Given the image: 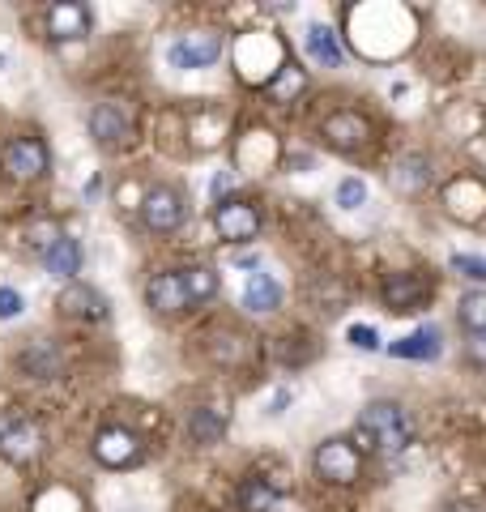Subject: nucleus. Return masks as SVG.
Masks as SVG:
<instances>
[{"label": "nucleus", "mask_w": 486, "mask_h": 512, "mask_svg": "<svg viewBox=\"0 0 486 512\" xmlns=\"http://www.w3.org/2000/svg\"><path fill=\"white\" fill-rule=\"evenodd\" d=\"M60 312L77 320H107V299L86 282H69L60 291Z\"/></svg>", "instance_id": "nucleus-14"}, {"label": "nucleus", "mask_w": 486, "mask_h": 512, "mask_svg": "<svg viewBox=\"0 0 486 512\" xmlns=\"http://www.w3.org/2000/svg\"><path fill=\"white\" fill-rule=\"evenodd\" d=\"M397 359H418V363H427V359H440L444 355V333L435 329V325H423V329H414L410 338H401L388 346Z\"/></svg>", "instance_id": "nucleus-17"}, {"label": "nucleus", "mask_w": 486, "mask_h": 512, "mask_svg": "<svg viewBox=\"0 0 486 512\" xmlns=\"http://www.w3.org/2000/svg\"><path fill=\"white\" fill-rule=\"evenodd\" d=\"M337 205H342V210H359V205H367V184L359 180V175H346V180L337 184Z\"/></svg>", "instance_id": "nucleus-26"}, {"label": "nucleus", "mask_w": 486, "mask_h": 512, "mask_svg": "<svg viewBox=\"0 0 486 512\" xmlns=\"http://www.w3.org/2000/svg\"><path fill=\"white\" fill-rule=\"evenodd\" d=\"M47 167H52V154H47V146L39 137H13L5 146V171L13 175V180H43Z\"/></svg>", "instance_id": "nucleus-5"}, {"label": "nucleus", "mask_w": 486, "mask_h": 512, "mask_svg": "<svg viewBox=\"0 0 486 512\" xmlns=\"http://www.w3.org/2000/svg\"><path fill=\"white\" fill-rule=\"evenodd\" d=\"M226 188H231V175H218V180H214V197H218V201H222Z\"/></svg>", "instance_id": "nucleus-31"}, {"label": "nucleus", "mask_w": 486, "mask_h": 512, "mask_svg": "<svg viewBox=\"0 0 486 512\" xmlns=\"http://www.w3.org/2000/svg\"><path fill=\"white\" fill-rule=\"evenodd\" d=\"M90 137L99 141L103 150H120L128 137H133V120L120 103H99L90 111Z\"/></svg>", "instance_id": "nucleus-7"}, {"label": "nucleus", "mask_w": 486, "mask_h": 512, "mask_svg": "<svg viewBox=\"0 0 486 512\" xmlns=\"http://www.w3.org/2000/svg\"><path fill=\"white\" fill-rule=\"evenodd\" d=\"M26 312V299L13 286H0V320H18Z\"/></svg>", "instance_id": "nucleus-28"}, {"label": "nucleus", "mask_w": 486, "mask_h": 512, "mask_svg": "<svg viewBox=\"0 0 486 512\" xmlns=\"http://www.w3.org/2000/svg\"><path fill=\"white\" fill-rule=\"evenodd\" d=\"M188 436L197 444H218L226 436V410L222 406H197L188 419Z\"/></svg>", "instance_id": "nucleus-20"}, {"label": "nucleus", "mask_w": 486, "mask_h": 512, "mask_svg": "<svg viewBox=\"0 0 486 512\" xmlns=\"http://www.w3.org/2000/svg\"><path fill=\"white\" fill-rule=\"evenodd\" d=\"M393 184H397V188H405V192L423 188V184H431V167L423 163V158H405L401 171L393 175Z\"/></svg>", "instance_id": "nucleus-24"}, {"label": "nucleus", "mask_w": 486, "mask_h": 512, "mask_svg": "<svg viewBox=\"0 0 486 512\" xmlns=\"http://www.w3.org/2000/svg\"><path fill=\"white\" fill-rule=\"evenodd\" d=\"M312 466H316V478H324V483H337V487L359 483V448L346 440H324L316 448Z\"/></svg>", "instance_id": "nucleus-4"}, {"label": "nucleus", "mask_w": 486, "mask_h": 512, "mask_svg": "<svg viewBox=\"0 0 486 512\" xmlns=\"http://www.w3.org/2000/svg\"><path fill=\"white\" fill-rule=\"evenodd\" d=\"M469 359L486 363V333H478V338H474V346H469Z\"/></svg>", "instance_id": "nucleus-30"}, {"label": "nucleus", "mask_w": 486, "mask_h": 512, "mask_svg": "<svg viewBox=\"0 0 486 512\" xmlns=\"http://www.w3.org/2000/svg\"><path fill=\"white\" fill-rule=\"evenodd\" d=\"M0 69H5V56H0Z\"/></svg>", "instance_id": "nucleus-33"}, {"label": "nucleus", "mask_w": 486, "mask_h": 512, "mask_svg": "<svg viewBox=\"0 0 486 512\" xmlns=\"http://www.w3.org/2000/svg\"><path fill=\"white\" fill-rule=\"evenodd\" d=\"M303 47H307V56H312L316 64H324V69H337V64H342V43H337L333 30H329V26H320V22L307 26Z\"/></svg>", "instance_id": "nucleus-18"}, {"label": "nucleus", "mask_w": 486, "mask_h": 512, "mask_svg": "<svg viewBox=\"0 0 486 512\" xmlns=\"http://www.w3.org/2000/svg\"><path fill=\"white\" fill-rule=\"evenodd\" d=\"M320 133L333 150H359L371 137V128H367V120L359 116V111H333V116L320 124Z\"/></svg>", "instance_id": "nucleus-11"}, {"label": "nucleus", "mask_w": 486, "mask_h": 512, "mask_svg": "<svg viewBox=\"0 0 486 512\" xmlns=\"http://www.w3.org/2000/svg\"><path fill=\"white\" fill-rule=\"evenodd\" d=\"M243 308L265 316V312H278L282 308V282L273 274H248L243 282Z\"/></svg>", "instance_id": "nucleus-16"}, {"label": "nucleus", "mask_w": 486, "mask_h": 512, "mask_svg": "<svg viewBox=\"0 0 486 512\" xmlns=\"http://www.w3.org/2000/svg\"><path fill=\"white\" fill-rule=\"evenodd\" d=\"M184 274V286H188V299H192V308L197 303H209L218 295V274L209 265H192V269H180Z\"/></svg>", "instance_id": "nucleus-21"}, {"label": "nucleus", "mask_w": 486, "mask_h": 512, "mask_svg": "<svg viewBox=\"0 0 486 512\" xmlns=\"http://www.w3.org/2000/svg\"><path fill=\"white\" fill-rule=\"evenodd\" d=\"M346 338H350L354 350H367V355H371V350H380V333L371 329V325H350Z\"/></svg>", "instance_id": "nucleus-27"}, {"label": "nucleus", "mask_w": 486, "mask_h": 512, "mask_svg": "<svg viewBox=\"0 0 486 512\" xmlns=\"http://www.w3.org/2000/svg\"><path fill=\"white\" fill-rule=\"evenodd\" d=\"M457 316H461V325L474 333H486V291H469V295H461V303H457Z\"/></svg>", "instance_id": "nucleus-23"}, {"label": "nucleus", "mask_w": 486, "mask_h": 512, "mask_svg": "<svg viewBox=\"0 0 486 512\" xmlns=\"http://www.w3.org/2000/svg\"><path fill=\"white\" fill-rule=\"evenodd\" d=\"M444 512H478L474 504H452V508H444Z\"/></svg>", "instance_id": "nucleus-32"}, {"label": "nucleus", "mask_w": 486, "mask_h": 512, "mask_svg": "<svg viewBox=\"0 0 486 512\" xmlns=\"http://www.w3.org/2000/svg\"><path fill=\"white\" fill-rule=\"evenodd\" d=\"M214 227L226 244H252L256 231H261V214H256V205H248V201H218Z\"/></svg>", "instance_id": "nucleus-6"}, {"label": "nucleus", "mask_w": 486, "mask_h": 512, "mask_svg": "<svg viewBox=\"0 0 486 512\" xmlns=\"http://www.w3.org/2000/svg\"><path fill=\"white\" fill-rule=\"evenodd\" d=\"M303 86H307V77L295 69V64H282V69L273 73V82H269L265 90H269V99H273V103H286V99H295Z\"/></svg>", "instance_id": "nucleus-22"}, {"label": "nucleus", "mask_w": 486, "mask_h": 512, "mask_svg": "<svg viewBox=\"0 0 486 512\" xmlns=\"http://www.w3.org/2000/svg\"><path fill=\"white\" fill-rule=\"evenodd\" d=\"M145 303H150L154 312L171 316V312H188L192 299H188V286H184V274L180 269H167V274L150 278V286H145Z\"/></svg>", "instance_id": "nucleus-10"}, {"label": "nucleus", "mask_w": 486, "mask_h": 512, "mask_svg": "<svg viewBox=\"0 0 486 512\" xmlns=\"http://www.w3.org/2000/svg\"><path fill=\"white\" fill-rule=\"evenodd\" d=\"M218 56H222V35H214V30H192V35H180L167 47V64L180 73L209 69V64H218Z\"/></svg>", "instance_id": "nucleus-3"}, {"label": "nucleus", "mask_w": 486, "mask_h": 512, "mask_svg": "<svg viewBox=\"0 0 486 512\" xmlns=\"http://www.w3.org/2000/svg\"><path fill=\"white\" fill-rule=\"evenodd\" d=\"M47 35H52L56 43L86 39V35H90V9H86V5H73V0H64V5H52V9H47Z\"/></svg>", "instance_id": "nucleus-13"}, {"label": "nucleus", "mask_w": 486, "mask_h": 512, "mask_svg": "<svg viewBox=\"0 0 486 512\" xmlns=\"http://www.w3.org/2000/svg\"><path fill=\"white\" fill-rule=\"evenodd\" d=\"M452 274H461L469 282H486V256H474V252H452L448 256Z\"/></svg>", "instance_id": "nucleus-25"}, {"label": "nucleus", "mask_w": 486, "mask_h": 512, "mask_svg": "<svg viewBox=\"0 0 486 512\" xmlns=\"http://www.w3.org/2000/svg\"><path fill=\"white\" fill-rule=\"evenodd\" d=\"M43 265H47V274L52 278L77 282V274H81V244L73 235H56L52 244H47V252H43Z\"/></svg>", "instance_id": "nucleus-15"}, {"label": "nucleus", "mask_w": 486, "mask_h": 512, "mask_svg": "<svg viewBox=\"0 0 486 512\" xmlns=\"http://www.w3.org/2000/svg\"><path fill=\"white\" fill-rule=\"evenodd\" d=\"M39 448H43V431L35 423H26V419H13L0 427V453H5L9 461H35L39 457Z\"/></svg>", "instance_id": "nucleus-12"}, {"label": "nucleus", "mask_w": 486, "mask_h": 512, "mask_svg": "<svg viewBox=\"0 0 486 512\" xmlns=\"http://www.w3.org/2000/svg\"><path fill=\"white\" fill-rule=\"evenodd\" d=\"M431 299V282L427 278H418V274H388L384 278V303H388V312H418L423 303Z\"/></svg>", "instance_id": "nucleus-9"}, {"label": "nucleus", "mask_w": 486, "mask_h": 512, "mask_svg": "<svg viewBox=\"0 0 486 512\" xmlns=\"http://www.w3.org/2000/svg\"><path fill=\"white\" fill-rule=\"evenodd\" d=\"M410 440H414V423L397 402H371L354 419V444L371 448V453H401Z\"/></svg>", "instance_id": "nucleus-1"}, {"label": "nucleus", "mask_w": 486, "mask_h": 512, "mask_svg": "<svg viewBox=\"0 0 486 512\" xmlns=\"http://www.w3.org/2000/svg\"><path fill=\"white\" fill-rule=\"evenodd\" d=\"M239 504H243V512H295V508H286V500L265 478H248V483L239 487Z\"/></svg>", "instance_id": "nucleus-19"}, {"label": "nucleus", "mask_w": 486, "mask_h": 512, "mask_svg": "<svg viewBox=\"0 0 486 512\" xmlns=\"http://www.w3.org/2000/svg\"><path fill=\"white\" fill-rule=\"evenodd\" d=\"M26 367H35V372H43V376H56L60 372V359H56V350L39 346V355H35V350L26 355Z\"/></svg>", "instance_id": "nucleus-29"}, {"label": "nucleus", "mask_w": 486, "mask_h": 512, "mask_svg": "<svg viewBox=\"0 0 486 512\" xmlns=\"http://www.w3.org/2000/svg\"><path fill=\"white\" fill-rule=\"evenodd\" d=\"M94 457H99L107 470H128L141 457V440L124 427H103L99 440H94Z\"/></svg>", "instance_id": "nucleus-8"}, {"label": "nucleus", "mask_w": 486, "mask_h": 512, "mask_svg": "<svg viewBox=\"0 0 486 512\" xmlns=\"http://www.w3.org/2000/svg\"><path fill=\"white\" fill-rule=\"evenodd\" d=\"M184 218H188V205H184V197H180V188L158 184V188L145 192V201H141V222H145V227H150L154 235L180 231Z\"/></svg>", "instance_id": "nucleus-2"}]
</instances>
